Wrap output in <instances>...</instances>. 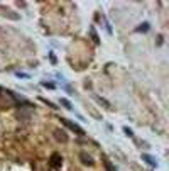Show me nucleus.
Returning a JSON list of instances; mask_svg holds the SVG:
<instances>
[{"instance_id": "obj_1", "label": "nucleus", "mask_w": 169, "mask_h": 171, "mask_svg": "<svg viewBox=\"0 0 169 171\" xmlns=\"http://www.w3.org/2000/svg\"><path fill=\"white\" fill-rule=\"evenodd\" d=\"M61 120H63V124H66V126H68L69 129H71V131H75V132H78V134H80V136H83V134H85V132H83V129H81V127H78L76 124L69 122V120H66V119H61Z\"/></svg>"}, {"instance_id": "obj_2", "label": "nucleus", "mask_w": 169, "mask_h": 171, "mask_svg": "<svg viewBox=\"0 0 169 171\" xmlns=\"http://www.w3.org/2000/svg\"><path fill=\"white\" fill-rule=\"evenodd\" d=\"M144 159H147V163H149V164H152V166H156V164H157V163H156V159H154V158H152V156H149V154H144Z\"/></svg>"}]
</instances>
